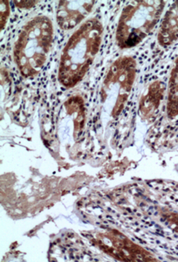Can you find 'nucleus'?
Segmentation results:
<instances>
[{"mask_svg":"<svg viewBox=\"0 0 178 262\" xmlns=\"http://www.w3.org/2000/svg\"><path fill=\"white\" fill-rule=\"evenodd\" d=\"M103 26L97 18L86 21L72 36L63 53L61 73L66 71V85L82 80L101 48Z\"/></svg>","mask_w":178,"mask_h":262,"instance_id":"nucleus-1","label":"nucleus"},{"mask_svg":"<svg viewBox=\"0 0 178 262\" xmlns=\"http://www.w3.org/2000/svg\"><path fill=\"white\" fill-rule=\"evenodd\" d=\"M166 2H131L122 11L116 30V43L122 49L136 47L157 27Z\"/></svg>","mask_w":178,"mask_h":262,"instance_id":"nucleus-2","label":"nucleus"},{"mask_svg":"<svg viewBox=\"0 0 178 262\" xmlns=\"http://www.w3.org/2000/svg\"><path fill=\"white\" fill-rule=\"evenodd\" d=\"M53 41V30L47 18L31 21L15 46V56L23 74L31 75L47 60Z\"/></svg>","mask_w":178,"mask_h":262,"instance_id":"nucleus-3","label":"nucleus"},{"mask_svg":"<svg viewBox=\"0 0 178 262\" xmlns=\"http://www.w3.org/2000/svg\"><path fill=\"white\" fill-rule=\"evenodd\" d=\"M137 75V64L130 57H122L110 67L101 88V101L110 118L122 113Z\"/></svg>","mask_w":178,"mask_h":262,"instance_id":"nucleus-4","label":"nucleus"},{"mask_svg":"<svg viewBox=\"0 0 178 262\" xmlns=\"http://www.w3.org/2000/svg\"><path fill=\"white\" fill-rule=\"evenodd\" d=\"M96 242L102 250L123 260H150V255L144 249L134 244L122 234H98Z\"/></svg>","mask_w":178,"mask_h":262,"instance_id":"nucleus-5","label":"nucleus"},{"mask_svg":"<svg viewBox=\"0 0 178 262\" xmlns=\"http://www.w3.org/2000/svg\"><path fill=\"white\" fill-rule=\"evenodd\" d=\"M95 1H64L57 11L58 23L63 29L70 30L80 24L92 12Z\"/></svg>","mask_w":178,"mask_h":262,"instance_id":"nucleus-6","label":"nucleus"},{"mask_svg":"<svg viewBox=\"0 0 178 262\" xmlns=\"http://www.w3.org/2000/svg\"><path fill=\"white\" fill-rule=\"evenodd\" d=\"M178 39V1L170 6L164 16L158 33V42L168 47Z\"/></svg>","mask_w":178,"mask_h":262,"instance_id":"nucleus-7","label":"nucleus"},{"mask_svg":"<svg viewBox=\"0 0 178 262\" xmlns=\"http://www.w3.org/2000/svg\"><path fill=\"white\" fill-rule=\"evenodd\" d=\"M164 91L165 86L160 82H155L149 88L148 93L143 96L140 104V111L143 113L144 117L151 116V114L158 110L163 98Z\"/></svg>","mask_w":178,"mask_h":262,"instance_id":"nucleus-8","label":"nucleus"},{"mask_svg":"<svg viewBox=\"0 0 178 262\" xmlns=\"http://www.w3.org/2000/svg\"><path fill=\"white\" fill-rule=\"evenodd\" d=\"M167 111L169 117H174L178 114V57L169 79Z\"/></svg>","mask_w":178,"mask_h":262,"instance_id":"nucleus-9","label":"nucleus"},{"mask_svg":"<svg viewBox=\"0 0 178 262\" xmlns=\"http://www.w3.org/2000/svg\"><path fill=\"white\" fill-rule=\"evenodd\" d=\"M9 6L7 1H1V29H3L9 16Z\"/></svg>","mask_w":178,"mask_h":262,"instance_id":"nucleus-10","label":"nucleus"},{"mask_svg":"<svg viewBox=\"0 0 178 262\" xmlns=\"http://www.w3.org/2000/svg\"><path fill=\"white\" fill-rule=\"evenodd\" d=\"M169 223L172 224L175 230H177L178 232V214H170L169 216Z\"/></svg>","mask_w":178,"mask_h":262,"instance_id":"nucleus-11","label":"nucleus"}]
</instances>
